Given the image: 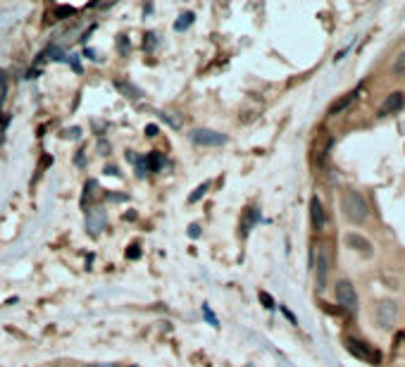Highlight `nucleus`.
Returning <instances> with one entry per match:
<instances>
[{"label":"nucleus","mask_w":405,"mask_h":367,"mask_svg":"<svg viewBox=\"0 0 405 367\" xmlns=\"http://www.w3.org/2000/svg\"><path fill=\"white\" fill-rule=\"evenodd\" d=\"M341 210H343V215L348 217V222H353V224H362L369 215L367 203H365V198H362V193L355 191V189H346V191H343Z\"/></svg>","instance_id":"nucleus-1"},{"label":"nucleus","mask_w":405,"mask_h":367,"mask_svg":"<svg viewBox=\"0 0 405 367\" xmlns=\"http://www.w3.org/2000/svg\"><path fill=\"white\" fill-rule=\"evenodd\" d=\"M346 348H348L351 355H355L362 362H369V365H379L381 362V353L360 339H346Z\"/></svg>","instance_id":"nucleus-2"},{"label":"nucleus","mask_w":405,"mask_h":367,"mask_svg":"<svg viewBox=\"0 0 405 367\" xmlns=\"http://www.w3.org/2000/svg\"><path fill=\"white\" fill-rule=\"evenodd\" d=\"M334 296H336L339 305H343L348 312H358V294H355V286H353L348 279L336 282V286H334Z\"/></svg>","instance_id":"nucleus-3"},{"label":"nucleus","mask_w":405,"mask_h":367,"mask_svg":"<svg viewBox=\"0 0 405 367\" xmlns=\"http://www.w3.org/2000/svg\"><path fill=\"white\" fill-rule=\"evenodd\" d=\"M191 141L196 146H207V148H219L226 143V136L219 134V131H212V129H196L191 131Z\"/></svg>","instance_id":"nucleus-4"},{"label":"nucleus","mask_w":405,"mask_h":367,"mask_svg":"<svg viewBox=\"0 0 405 367\" xmlns=\"http://www.w3.org/2000/svg\"><path fill=\"white\" fill-rule=\"evenodd\" d=\"M396 317H398V305L393 301H381L377 308V320L381 324V329H391L396 324Z\"/></svg>","instance_id":"nucleus-5"},{"label":"nucleus","mask_w":405,"mask_h":367,"mask_svg":"<svg viewBox=\"0 0 405 367\" xmlns=\"http://www.w3.org/2000/svg\"><path fill=\"white\" fill-rule=\"evenodd\" d=\"M405 108V93L403 91H393L391 96H388L386 101L381 103V108H379V117H388V115H396V112H400Z\"/></svg>","instance_id":"nucleus-6"},{"label":"nucleus","mask_w":405,"mask_h":367,"mask_svg":"<svg viewBox=\"0 0 405 367\" xmlns=\"http://www.w3.org/2000/svg\"><path fill=\"white\" fill-rule=\"evenodd\" d=\"M327 274H329V250L322 246L319 248V255H317V291L324 289Z\"/></svg>","instance_id":"nucleus-7"},{"label":"nucleus","mask_w":405,"mask_h":367,"mask_svg":"<svg viewBox=\"0 0 405 367\" xmlns=\"http://www.w3.org/2000/svg\"><path fill=\"white\" fill-rule=\"evenodd\" d=\"M105 212L100 210V208H91V210H86V227H89L91 234H98V231H103V227H105Z\"/></svg>","instance_id":"nucleus-8"},{"label":"nucleus","mask_w":405,"mask_h":367,"mask_svg":"<svg viewBox=\"0 0 405 367\" xmlns=\"http://www.w3.org/2000/svg\"><path fill=\"white\" fill-rule=\"evenodd\" d=\"M310 220L315 224V229H322L324 224H327V212H324V205L317 196L310 198Z\"/></svg>","instance_id":"nucleus-9"},{"label":"nucleus","mask_w":405,"mask_h":367,"mask_svg":"<svg viewBox=\"0 0 405 367\" xmlns=\"http://www.w3.org/2000/svg\"><path fill=\"white\" fill-rule=\"evenodd\" d=\"M115 88H117L119 93H124L126 98H131V101L143 98V91H141L138 86H134L131 81H126V79H115Z\"/></svg>","instance_id":"nucleus-10"},{"label":"nucleus","mask_w":405,"mask_h":367,"mask_svg":"<svg viewBox=\"0 0 405 367\" xmlns=\"http://www.w3.org/2000/svg\"><path fill=\"white\" fill-rule=\"evenodd\" d=\"M346 243H348V248H353V250H360L362 255H369V253H372V243H369L365 236H360V234H348V236H346Z\"/></svg>","instance_id":"nucleus-11"},{"label":"nucleus","mask_w":405,"mask_h":367,"mask_svg":"<svg viewBox=\"0 0 405 367\" xmlns=\"http://www.w3.org/2000/svg\"><path fill=\"white\" fill-rule=\"evenodd\" d=\"M355 98H358V91H348L343 98H339V101L334 103L332 108H329V115H339V112H343L351 103H355Z\"/></svg>","instance_id":"nucleus-12"},{"label":"nucleus","mask_w":405,"mask_h":367,"mask_svg":"<svg viewBox=\"0 0 405 367\" xmlns=\"http://www.w3.org/2000/svg\"><path fill=\"white\" fill-rule=\"evenodd\" d=\"M193 12H181V17L174 22V31H186V29L193 24Z\"/></svg>","instance_id":"nucleus-13"},{"label":"nucleus","mask_w":405,"mask_h":367,"mask_svg":"<svg viewBox=\"0 0 405 367\" xmlns=\"http://www.w3.org/2000/svg\"><path fill=\"white\" fill-rule=\"evenodd\" d=\"M210 186H212V181H203V184L198 186V189H196V191H193V193L189 196V203H198L200 198H203V196L207 193V189H210Z\"/></svg>","instance_id":"nucleus-14"},{"label":"nucleus","mask_w":405,"mask_h":367,"mask_svg":"<svg viewBox=\"0 0 405 367\" xmlns=\"http://www.w3.org/2000/svg\"><path fill=\"white\" fill-rule=\"evenodd\" d=\"M393 74H396L398 79H405V53H400L393 60Z\"/></svg>","instance_id":"nucleus-15"},{"label":"nucleus","mask_w":405,"mask_h":367,"mask_svg":"<svg viewBox=\"0 0 405 367\" xmlns=\"http://www.w3.org/2000/svg\"><path fill=\"white\" fill-rule=\"evenodd\" d=\"M145 162H148V172H157V169L162 167V162H165V160H162V157L157 155V153H150V155L145 157Z\"/></svg>","instance_id":"nucleus-16"},{"label":"nucleus","mask_w":405,"mask_h":367,"mask_svg":"<svg viewBox=\"0 0 405 367\" xmlns=\"http://www.w3.org/2000/svg\"><path fill=\"white\" fill-rule=\"evenodd\" d=\"M203 315H205V320L210 322L212 327H219V322H217V317H215V315H212V312H210V308H207V305H203Z\"/></svg>","instance_id":"nucleus-17"},{"label":"nucleus","mask_w":405,"mask_h":367,"mask_svg":"<svg viewBox=\"0 0 405 367\" xmlns=\"http://www.w3.org/2000/svg\"><path fill=\"white\" fill-rule=\"evenodd\" d=\"M260 301L265 303V308H270V310L274 308V301H272V296H267L265 291H260Z\"/></svg>","instance_id":"nucleus-18"},{"label":"nucleus","mask_w":405,"mask_h":367,"mask_svg":"<svg viewBox=\"0 0 405 367\" xmlns=\"http://www.w3.org/2000/svg\"><path fill=\"white\" fill-rule=\"evenodd\" d=\"M141 255V250H138V246H131V250L126 253V257H138Z\"/></svg>","instance_id":"nucleus-19"},{"label":"nucleus","mask_w":405,"mask_h":367,"mask_svg":"<svg viewBox=\"0 0 405 367\" xmlns=\"http://www.w3.org/2000/svg\"><path fill=\"white\" fill-rule=\"evenodd\" d=\"M155 134H157V127L148 124V127H145V136H155Z\"/></svg>","instance_id":"nucleus-20"},{"label":"nucleus","mask_w":405,"mask_h":367,"mask_svg":"<svg viewBox=\"0 0 405 367\" xmlns=\"http://www.w3.org/2000/svg\"><path fill=\"white\" fill-rule=\"evenodd\" d=\"M200 234V227H189V236H198Z\"/></svg>","instance_id":"nucleus-21"}]
</instances>
